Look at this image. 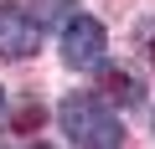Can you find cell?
<instances>
[{"label":"cell","instance_id":"ba28073f","mask_svg":"<svg viewBox=\"0 0 155 149\" xmlns=\"http://www.w3.org/2000/svg\"><path fill=\"white\" fill-rule=\"evenodd\" d=\"M0 113H5V93H0Z\"/></svg>","mask_w":155,"mask_h":149},{"label":"cell","instance_id":"5b68a950","mask_svg":"<svg viewBox=\"0 0 155 149\" xmlns=\"http://www.w3.org/2000/svg\"><path fill=\"white\" fill-rule=\"evenodd\" d=\"M26 11L36 16V26H41V31H52V26H67V21H72L78 0H26Z\"/></svg>","mask_w":155,"mask_h":149},{"label":"cell","instance_id":"277c9868","mask_svg":"<svg viewBox=\"0 0 155 149\" xmlns=\"http://www.w3.org/2000/svg\"><path fill=\"white\" fill-rule=\"evenodd\" d=\"M93 72H98V93H104L109 103H124V108H140V103H145V82L134 77L129 67L104 62V67H93Z\"/></svg>","mask_w":155,"mask_h":149},{"label":"cell","instance_id":"52a82bcc","mask_svg":"<svg viewBox=\"0 0 155 149\" xmlns=\"http://www.w3.org/2000/svg\"><path fill=\"white\" fill-rule=\"evenodd\" d=\"M140 46H145V62L155 67V21H145V26H140Z\"/></svg>","mask_w":155,"mask_h":149},{"label":"cell","instance_id":"8992f818","mask_svg":"<svg viewBox=\"0 0 155 149\" xmlns=\"http://www.w3.org/2000/svg\"><path fill=\"white\" fill-rule=\"evenodd\" d=\"M41 123H47V108H41V103H26V108L16 113V123H11V144H26Z\"/></svg>","mask_w":155,"mask_h":149},{"label":"cell","instance_id":"6da1fadb","mask_svg":"<svg viewBox=\"0 0 155 149\" xmlns=\"http://www.w3.org/2000/svg\"><path fill=\"white\" fill-rule=\"evenodd\" d=\"M57 123L78 149H124V123L114 118V108H104L98 93H67Z\"/></svg>","mask_w":155,"mask_h":149},{"label":"cell","instance_id":"3957f363","mask_svg":"<svg viewBox=\"0 0 155 149\" xmlns=\"http://www.w3.org/2000/svg\"><path fill=\"white\" fill-rule=\"evenodd\" d=\"M62 62L72 72H88V67H104V26L93 16H72L62 26Z\"/></svg>","mask_w":155,"mask_h":149},{"label":"cell","instance_id":"7a4b0ae2","mask_svg":"<svg viewBox=\"0 0 155 149\" xmlns=\"http://www.w3.org/2000/svg\"><path fill=\"white\" fill-rule=\"evenodd\" d=\"M41 51V26L26 5H0V62H26Z\"/></svg>","mask_w":155,"mask_h":149}]
</instances>
